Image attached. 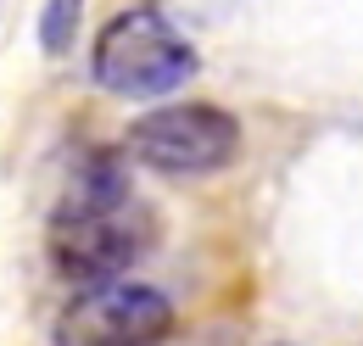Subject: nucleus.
I'll use <instances>...</instances> for the list:
<instances>
[{
	"mask_svg": "<svg viewBox=\"0 0 363 346\" xmlns=\"http://www.w3.org/2000/svg\"><path fill=\"white\" fill-rule=\"evenodd\" d=\"M90 79L123 101H157V95H174L184 79H196V50L184 34H174L162 11L129 6L95 34Z\"/></svg>",
	"mask_w": 363,
	"mask_h": 346,
	"instance_id": "obj_1",
	"label": "nucleus"
},
{
	"mask_svg": "<svg viewBox=\"0 0 363 346\" xmlns=\"http://www.w3.org/2000/svg\"><path fill=\"white\" fill-rule=\"evenodd\" d=\"M123 145H129L135 162H145L157 173H174V179H184V173H218L240 151V123L229 118L224 106L174 101V106H157L140 123H129Z\"/></svg>",
	"mask_w": 363,
	"mask_h": 346,
	"instance_id": "obj_2",
	"label": "nucleus"
},
{
	"mask_svg": "<svg viewBox=\"0 0 363 346\" xmlns=\"http://www.w3.org/2000/svg\"><path fill=\"white\" fill-rule=\"evenodd\" d=\"M174 330V302L140 279L90 285L56 318V346H157Z\"/></svg>",
	"mask_w": 363,
	"mask_h": 346,
	"instance_id": "obj_3",
	"label": "nucleus"
},
{
	"mask_svg": "<svg viewBox=\"0 0 363 346\" xmlns=\"http://www.w3.org/2000/svg\"><path fill=\"white\" fill-rule=\"evenodd\" d=\"M151 235L129 207L118 213H56L45 235V257L67 285H112L145 257Z\"/></svg>",
	"mask_w": 363,
	"mask_h": 346,
	"instance_id": "obj_4",
	"label": "nucleus"
},
{
	"mask_svg": "<svg viewBox=\"0 0 363 346\" xmlns=\"http://www.w3.org/2000/svg\"><path fill=\"white\" fill-rule=\"evenodd\" d=\"M118 207H129V179H123V168L112 157H90L84 168L73 173V184H67V196H62L56 213H118Z\"/></svg>",
	"mask_w": 363,
	"mask_h": 346,
	"instance_id": "obj_5",
	"label": "nucleus"
},
{
	"mask_svg": "<svg viewBox=\"0 0 363 346\" xmlns=\"http://www.w3.org/2000/svg\"><path fill=\"white\" fill-rule=\"evenodd\" d=\"M79 11H84V0H45V11H40V45H45V56H67L73 50Z\"/></svg>",
	"mask_w": 363,
	"mask_h": 346,
	"instance_id": "obj_6",
	"label": "nucleus"
}]
</instances>
